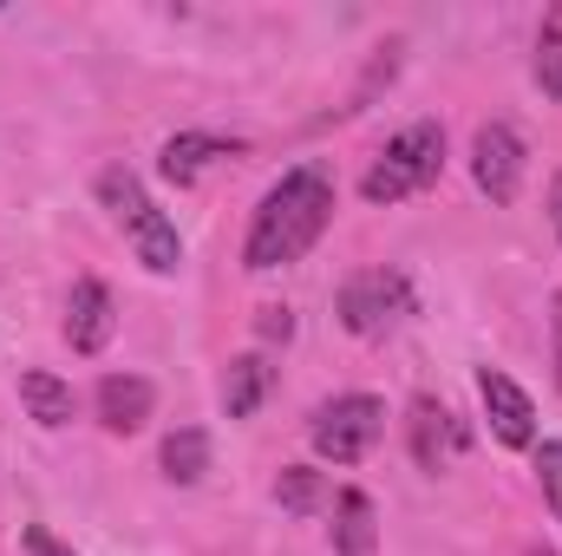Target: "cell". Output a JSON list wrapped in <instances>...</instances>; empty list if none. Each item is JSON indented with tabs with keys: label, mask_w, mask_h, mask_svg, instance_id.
Instances as JSON below:
<instances>
[{
	"label": "cell",
	"mask_w": 562,
	"mask_h": 556,
	"mask_svg": "<svg viewBox=\"0 0 562 556\" xmlns=\"http://www.w3.org/2000/svg\"><path fill=\"white\" fill-rule=\"evenodd\" d=\"M327 223H334V177L321 164L281 170V184H269V197L256 203V223H249V243H243V269L269 276V269L301 263L321 243Z\"/></svg>",
	"instance_id": "6da1fadb"
},
{
	"label": "cell",
	"mask_w": 562,
	"mask_h": 556,
	"mask_svg": "<svg viewBox=\"0 0 562 556\" xmlns=\"http://www.w3.org/2000/svg\"><path fill=\"white\" fill-rule=\"evenodd\" d=\"M203 471H210V432L203 425H177L164 438V478L170 485H196Z\"/></svg>",
	"instance_id": "9a60e30c"
},
{
	"label": "cell",
	"mask_w": 562,
	"mask_h": 556,
	"mask_svg": "<svg viewBox=\"0 0 562 556\" xmlns=\"http://www.w3.org/2000/svg\"><path fill=\"white\" fill-rule=\"evenodd\" d=\"M334 551L340 556H373L380 551V511L367 491H334Z\"/></svg>",
	"instance_id": "7c38bea8"
},
{
	"label": "cell",
	"mask_w": 562,
	"mask_h": 556,
	"mask_svg": "<svg viewBox=\"0 0 562 556\" xmlns=\"http://www.w3.org/2000/svg\"><path fill=\"white\" fill-rule=\"evenodd\" d=\"M269 387H276V367H269L262 354H236V360L223 367V413L249 419L262 400H269Z\"/></svg>",
	"instance_id": "5bb4252c"
},
{
	"label": "cell",
	"mask_w": 562,
	"mask_h": 556,
	"mask_svg": "<svg viewBox=\"0 0 562 556\" xmlns=\"http://www.w3.org/2000/svg\"><path fill=\"white\" fill-rule=\"evenodd\" d=\"M438 170H445V132L431 119H419L400 138H386V151L367 164L360 197L367 203H406V197H419L425 184H438Z\"/></svg>",
	"instance_id": "3957f363"
},
{
	"label": "cell",
	"mask_w": 562,
	"mask_h": 556,
	"mask_svg": "<svg viewBox=\"0 0 562 556\" xmlns=\"http://www.w3.org/2000/svg\"><path fill=\"white\" fill-rule=\"evenodd\" d=\"M256 334H262V341H288V334H294V314H288V308H262Z\"/></svg>",
	"instance_id": "d6986e66"
},
{
	"label": "cell",
	"mask_w": 562,
	"mask_h": 556,
	"mask_svg": "<svg viewBox=\"0 0 562 556\" xmlns=\"http://www.w3.org/2000/svg\"><path fill=\"white\" fill-rule=\"evenodd\" d=\"M99 203L119 216V230H125L132 256H138L150 276H177V263H183V236H177V223L144 197V184L125 170V164L99 170Z\"/></svg>",
	"instance_id": "7a4b0ae2"
},
{
	"label": "cell",
	"mask_w": 562,
	"mask_h": 556,
	"mask_svg": "<svg viewBox=\"0 0 562 556\" xmlns=\"http://www.w3.org/2000/svg\"><path fill=\"white\" fill-rule=\"evenodd\" d=\"M112 327H119V308H112V288L105 281H72V294H66V341H72V354H99L105 341H112Z\"/></svg>",
	"instance_id": "9c48e42d"
},
{
	"label": "cell",
	"mask_w": 562,
	"mask_h": 556,
	"mask_svg": "<svg viewBox=\"0 0 562 556\" xmlns=\"http://www.w3.org/2000/svg\"><path fill=\"white\" fill-rule=\"evenodd\" d=\"M406 432H413V458H419V471H451V458L464 452V425L451 419V407H445V400H431V393H419V400H413Z\"/></svg>",
	"instance_id": "ba28073f"
},
{
	"label": "cell",
	"mask_w": 562,
	"mask_h": 556,
	"mask_svg": "<svg viewBox=\"0 0 562 556\" xmlns=\"http://www.w3.org/2000/svg\"><path fill=\"white\" fill-rule=\"evenodd\" d=\"M537 86L562 105V26H543L537 33Z\"/></svg>",
	"instance_id": "e0dca14e"
},
{
	"label": "cell",
	"mask_w": 562,
	"mask_h": 556,
	"mask_svg": "<svg viewBox=\"0 0 562 556\" xmlns=\"http://www.w3.org/2000/svg\"><path fill=\"white\" fill-rule=\"evenodd\" d=\"M537 485H543V498H550V511H557V524H562V438L537 445Z\"/></svg>",
	"instance_id": "ac0fdd59"
},
{
	"label": "cell",
	"mask_w": 562,
	"mask_h": 556,
	"mask_svg": "<svg viewBox=\"0 0 562 556\" xmlns=\"http://www.w3.org/2000/svg\"><path fill=\"white\" fill-rule=\"evenodd\" d=\"M92 407H99L105 432H138L144 419H150V407H157V387L144 374H105L99 393H92Z\"/></svg>",
	"instance_id": "30bf717a"
},
{
	"label": "cell",
	"mask_w": 562,
	"mask_h": 556,
	"mask_svg": "<svg viewBox=\"0 0 562 556\" xmlns=\"http://www.w3.org/2000/svg\"><path fill=\"white\" fill-rule=\"evenodd\" d=\"M550 223H557V236H562V170L550 177Z\"/></svg>",
	"instance_id": "7402d4cb"
},
{
	"label": "cell",
	"mask_w": 562,
	"mask_h": 556,
	"mask_svg": "<svg viewBox=\"0 0 562 556\" xmlns=\"http://www.w3.org/2000/svg\"><path fill=\"white\" fill-rule=\"evenodd\" d=\"M550 341H557V380H562V288L550 294Z\"/></svg>",
	"instance_id": "44dd1931"
},
{
	"label": "cell",
	"mask_w": 562,
	"mask_h": 556,
	"mask_svg": "<svg viewBox=\"0 0 562 556\" xmlns=\"http://www.w3.org/2000/svg\"><path fill=\"white\" fill-rule=\"evenodd\" d=\"M471 177H477V190L491 197V203H517V190H524V138L510 132V125H477L471 132Z\"/></svg>",
	"instance_id": "8992f818"
},
{
	"label": "cell",
	"mask_w": 562,
	"mask_h": 556,
	"mask_svg": "<svg viewBox=\"0 0 562 556\" xmlns=\"http://www.w3.org/2000/svg\"><path fill=\"white\" fill-rule=\"evenodd\" d=\"M524 556H557V551H524Z\"/></svg>",
	"instance_id": "603a6c76"
},
{
	"label": "cell",
	"mask_w": 562,
	"mask_h": 556,
	"mask_svg": "<svg viewBox=\"0 0 562 556\" xmlns=\"http://www.w3.org/2000/svg\"><path fill=\"white\" fill-rule=\"evenodd\" d=\"M20 407H26V419H33V425H46V432L72 425V413H79L72 387H66L59 374H46V367H26V374H20Z\"/></svg>",
	"instance_id": "4fadbf2b"
},
{
	"label": "cell",
	"mask_w": 562,
	"mask_h": 556,
	"mask_svg": "<svg viewBox=\"0 0 562 556\" xmlns=\"http://www.w3.org/2000/svg\"><path fill=\"white\" fill-rule=\"evenodd\" d=\"M276 504H281V511H294V518H314V511L327 504V478H321L314 465H281Z\"/></svg>",
	"instance_id": "2e32d148"
},
{
	"label": "cell",
	"mask_w": 562,
	"mask_h": 556,
	"mask_svg": "<svg viewBox=\"0 0 562 556\" xmlns=\"http://www.w3.org/2000/svg\"><path fill=\"white\" fill-rule=\"evenodd\" d=\"M380 432H386V407L373 393H340V400H327L314 413V425H307V438H314V452L327 465H360L380 445Z\"/></svg>",
	"instance_id": "277c9868"
},
{
	"label": "cell",
	"mask_w": 562,
	"mask_h": 556,
	"mask_svg": "<svg viewBox=\"0 0 562 556\" xmlns=\"http://www.w3.org/2000/svg\"><path fill=\"white\" fill-rule=\"evenodd\" d=\"M26 556H72V551H66L46 524H26Z\"/></svg>",
	"instance_id": "ffe728a7"
},
{
	"label": "cell",
	"mask_w": 562,
	"mask_h": 556,
	"mask_svg": "<svg viewBox=\"0 0 562 556\" xmlns=\"http://www.w3.org/2000/svg\"><path fill=\"white\" fill-rule=\"evenodd\" d=\"M243 144L236 138H210V132H177V138H164L157 151V170L170 177V184H196L210 164H223V157H236Z\"/></svg>",
	"instance_id": "8fae6325"
},
{
	"label": "cell",
	"mask_w": 562,
	"mask_h": 556,
	"mask_svg": "<svg viewBox=\"0 0 562 556\" xmlns=\"http://www.w3.org/2000/svg\"><path fill=\"white\" fill-rule=\"evenodd\" d=\"M334 314H340L347 334L380 341L386 327H400V321L413 314V288H406L400 269H367V276H347L340 301H334Z\"/></svg>",
	"instance_id": "5b68a950"
},
{
	"label": "cell",
	"mask_w": 562,
	"mask_h": 556,
	"mask_svg": "<svg viewBox=\"0 0 562 556\" xmlns=\"http://www.w3.org/2000/svg\"><path fill=\"white\" fill-rule=\"evenodd\" d=\"M477 400H484V419H491V432L504 438V445H537V407H530V393L510 380V374H477Z\"/></svg>",
	"instance_id": "52a82bcc"
}]
</instances>
